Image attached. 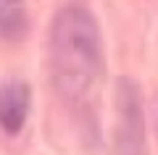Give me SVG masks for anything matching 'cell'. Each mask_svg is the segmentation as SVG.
Wrapping results in <instances>:
<instances>
[{"instance_id":"1","label":"cell","mask_w":158,"mask_h":155,"mask_svg":"<svg viewBox=\"0 0 158 155\" xmlns=\"http://www.w3.org/2000/svg\"><path fill=\"white\" fill-rule=\"evenodd\" d=\"M50 74L69 103H82L103 82V39L85 8H66L50 29Z\"/></svg>"},{"instance_id":"2","label":"cell","mask_w":158,"mask_h":155,"mask_svg":"<svg viewBox=\"0 0 158 155\" xmlns=\"http://www.w3.org/2000/svg\"><path fill=\"white\" fill-rule=\"evenodd\" d=\"M116 155H145L140 95L127 79H118L116 84Z\"/></svg>"},{"instance_id":"3","label":"cell","mask_w":158,"mask_h":155,"mask_svg":"<svg viewBox=\"0 0 158 155\" xmlns=\"http://www.w3.org/2000/svg\"><path fill=\"white\" fill-rule=\"evenodd\" d=\"M29 113V87L24 82L0 84V129L8 134L21 132Z\"/></svg>"},{"instance_id":"4","label":"cell","mask_w":158,"mask_h":155,"mask_svg":"<svg viewBox=\"0 0 158 155\" xmlns=\"http://www.w3.org/2000/svg\"><path fill=\"white\" fill-rule=\"evenodd\" d=\"M27 32L24 0H0V34L6 39H21Z\"/></svg>"}]
</instances>
